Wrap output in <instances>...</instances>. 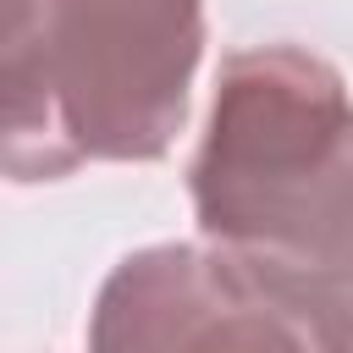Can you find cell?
<instances>
[{
	"mask_svg": "<svg viewBox=\"0 0 353 353\" xmlns=\"http://www.w3.org/2000/svg\"><path fill=\"white\" fill-rule=\"evenodd\" d=\"M188 199L199 232L265 281L309 347H347L353 94L325 55L254 44L221 61Z\"/></svg>",
	"mask_w": 353,
	"mask_h": 353,
	"instance_id": "6da1fadb",
	"label": "cell"
},
{
	"mask_svg": "<svg viewBox=\"0 0 353 353\" xmlns=\"http://www.w3.org/2000/svg\"><path fill=\"white\" fill-rule=\"evenodd\" d=\"M204 0H6V176L160 160L188 116Z\"/></svg>",
	"mask_w": 353,
	"mask_h": 353,
	"instance_id": "7a4b0ae2",
	"label": "cell"
},
{
	"mask_svg": "<svg viewBox=\"0 0 353 353\" xmlns=\"http://www.w3.org/2000/svg\"><path fill=\"white\" fill-rule=\"evenodd\" d=\"M94 347H309L303 325L221 243H154L127 254L88 320Z\"/></svg>",
	"mask_w": 353,
	"mask_h": 353,
	"instance_id": "3957f363",
	"label": "cell"
},
{
	"mask_svg": "<svg viewBox=\"0 0 353 353\" xmlns=\"http://www.w3.org/2000/svg\"><path fill=\"white\" fill-rule=\"evenodd\" d=\"M347 347H353V331H347Z\"/></svg>",
	"mask_w": 353,
	"mask_h": 353,
	"instance_id": "277c9868",
	"label": "cell"
}]
</instances>
